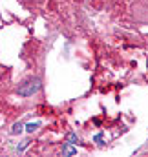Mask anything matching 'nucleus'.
Masks as SVG:
<instances>
[{"instance_id": "0eeeda50", "label": "nucleus", "mask_w": 148, "mask_h": 157, "mask_svg": "<svg viewBox=\"0 0 148 157\" xmlns=\"http://www.w3.org/2000/svg\"><path fill=\"white\" fill-rule=\"evenodd\" d=\"M93 141H95L97 144H103V133H97V135L93 137Z\"/></svg>"}, {"instance_id": "423d86ee", "label": "nucleus", "mask_w": 148, "mask_h": 157, "mask_svg": "<svg viewBox=\"0 0 148 157\" xmlns=\"http://www.w3.org/2000/svg\"><path fill=\"white\" fill-rule=\"evenodd\" d=\"M28 144H29V141H24V143H22V144H20V146H18V148H17V152H18V154H20V152H24V150H26V146H28Z\"/></svg>"}, {"instance_id": "20e7f679", "label": "nucleus", "mask_w": 148, "mask_h": 157, "mask_svg": "<svg viewBox=\"0 0 148 157\" xmlns=\"http://www.w3.org/2000/svg\"><path fill=\"white\" fill-rule=\"evenodd\" d=\"M38 126H40L38 122H29V124H26V132H28V133H33Z\"/></svg>"}, {"instance_id": "39448f33", "label": "nucleus", "mask_w": 148, "mask_h": 157, "mask_svg": "<svg viewBox=\"0 0 148 157\" xmlns=\"http://www.w3.org/2000/svg\"><path fill=\"white\" fill-rule=\"evenodd\" d=\"M68 143H72V144H77V143H79L77 133H68Z\"/></svg>"}, {"instance_id": "f03ea898", "label": "nucleus", "mask_w": 148, "mask_h": 157, "mask_svg": "<svg viewBox=\"0 0 148 157\" xmlns=\"http://www.w3.org/2000/svg\"><path fill=\"white\" fill-rule=\"evenodd\" d=\"M75 154H77V148L72 146V143H66L62 148V155H75Z\"/></svg>"}, {"instance_id": "f257e3e1", "label": "nucleus", "mask_w": 148, "mask_h": 157, "mask_svg": "<svg viewBox=\"0 0 148 157\" xmlns=\"http://www.w3.org/2000/svg\"><path fill=\"white\" fill-rule=\"evenodd\" d=\"M40 88H42L40 78H38V77H29V78H26L22 84H18L17 93H18L20 97H31V95H35V93H37Z\"/></svg>"}, {"instance_id": "7ed1b4c3", "label": "nucleus", "mask_w": 148, "mask_h": 157, "mask_svg": "<svg viewBox=\"0 0 148 157\" xmlns=\"http://www.w3.org/2000/svg\"><path fill=\"white\" fill-rule=\"evenodd\" d=\"M22 130H24V124H22V122H15L9 133H11V135H18V133H22Z\"/></svg>"}]
</instances>
